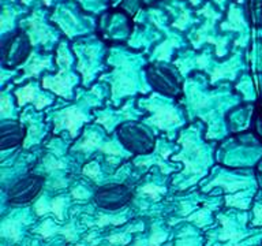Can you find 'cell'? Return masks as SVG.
Wrapping results in <instances>:
<instances>
[{
  "mask_svg": "<svg viewBox=\"0 0 262 246\" xmlns=\"http://www.w3.org/2000/svg\"><path fill=\"white\" fill-rule=\"evenodd\" d=\"M61 119L57 122V127L66 126L71 133V137H75V131H77V126L79 122H83L86 120L85 115H82L79 111H77L75 108H69L66 110L64 112L60 114Z\"/></svg>",
  "mask_w": 262,
  "mask_h": 246,
  "instance_id": "1",
  "label": "cell"
},
{
  "mask_svg": "<svg viewBox=\"0 0 262 246\" xmlns=\"http://www.w3.org/2000/svg\"><path fill=\"white\" fill-rule=\"evenodd\" d=\"M63 208H64V198L59 197V198H56L55 201H52V204H51L49 208L48 205L44 202V200H40L36 205V212L38 213V215H44V213H47L48 211H52V212L56 213L57 219H63Z\"/></svg>",
  "mask_w": 262,
  "mask_h": 246,
  "instance_id": "2",
  "label": "cell"
},
{
  "mask_svg": "<svg viewBox=\"0 0 262 246\" xmlns=\"http://www.w3.org/2000/svg\"><path fill=\"white\" fill-rule=\"evenodd\" d=\"M16 96H18V102H19L20 106L25 104L26 101H33V98H34V88H32V86L22 88V89L16 92Z\"/></svg>",
  "mask_w": 262,
  "mask_h": 246,
  "instance_id": "3",
  "label": "cell"
},
{
  "mask_svg": "<svg viewBox=\"0 0 262 246\" xmlns=\"http://www.w3.org/2000/svg\"><path fill=\"white\" fill-rule=\"evenodd\" d=\"M59 231H60V229L56 227V225H53L52 220H47L44 224L41 225L40 229L37 230V233H40L42 237H49L53 233H59Z\"/></svg>",
  "mask_w": 262,
  "mask_h": 246,
  "instance_id": "4",
  "label": "cell"
},
{
  "mask_svg": "<svg viewBox=\"0 0 262 246\" xmlns=\"http://www.w3.org/2000/svg\"><path fill=\"white\" fill-rule=\"evenodd\" d=\"M126 220L124 217H111V216H105V215H101V216L98 217L97 224L98 225H105L108 223H112V224H120L123 221Z\"/></svg>",
  "mask_w": 262,
  "mask_h": 246,
  "instance_id": "5",
  "label": "cell"
},
{
  "mask_svg": "<svg viewBox=\"0 0 262 246\" xmlns=\"http://www.w3.org/2000/svg\"><path fill=\"white\" fill-rule=\"evenodd\" d=\"M142 193H147V194H150V196H153L155 198H157L160 193H165V189L155 186V184H146V186H143L142 188Z\"/></svg>",
  "mask_w": 262,
  "mask_h": 246,
  "instance_id": "6",
  "label": "cell"
},
{
  "mask_svg": "<svg viewBox=\"0 0 262 246\" xmlns=\"http://www.w3.org/2000/svg\"><path fill=\"white\" fill-rule=\"evenodd\" d=\"M83 172H85V174H88L90 178L96 179V178H97V175H98V166H97V164H94V163L88 164V166L85 167V170H83Z\"/></svg>",
  "mask_w": 262,
  "mask_h": 246,
  "instance_id": "7",
  "label": "cell"
},
{
  "mask_svg": "<svg viewBox=\"0 0 262 246\" xmlns=\"http://www.w3.org/2000/svg\"><path fill=\"white\" fill-rule=\"evenodd\" d=\"M164 239H165V234H164V233H155L153 235H151L150 242H149V243H150L151 246H159L160 243L164 241Z\"/></svg>",
  "mask_w": 262,
  "mask_h": 246,
  "instance_id": "8",
  "label": "cell"
},
{
  "mask_svg": "<svg viewBox=\"0 0 262 246\" xmlns=\"http://www.w3.org/2000/svg\"><path fill=\"white\" fill-rule=\"evenodd\" d=\"M110 242L111 243H123V242H126V235L124 234L112 235V237H110Z\"/></svg>",
  "mask_w": 262,
  "mask_h": 246,
  "instance_id": "9",
  "label": "cell"
},
{
  "mask_svg": "<svg viewBox=\"0 0 262 246\" xmlns=\"http://www.w3.org/2000/svg\"><path fill=\"white\" fill-rule=\"evenodd\" d=\"M2 108H3V110H2V114H3V115L7 114L8 110L11 108V106H10V102H8V100L6 97L2 98Z\"/></svg>",
  "mask_w": 262,
  "mask_h": 246,
  "instance_id": "10",
  "label": "cell"
},
{
  "mask_svg": "<svg viewBox=\"0 0 262 246\" xmlns=\"http://www.w3.org/2000/svg\"><path fill=\"white\" fill-rule=\"evenodd\" d=\"M78 246H82V245H78Z\"/></svg>",
  "mask_w": 262,
  "mask_h": 246,
  "instance_id": "11",
  "label": "cell"
}]
</instances>
